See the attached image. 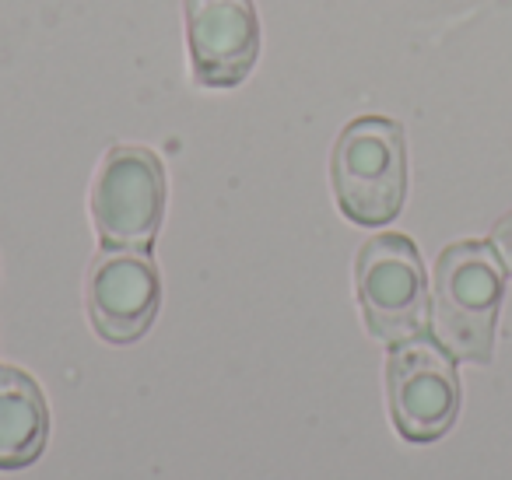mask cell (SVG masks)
<instances>
[{
  "label": "cell",
  "instance_id": "obj_1",
  "mask_svg": "<svg viewBox=\"0 0 512 480\" xmlns=\"http://www.w3.org/2000/svg\"><path fill=\"white\" fill-rule=\"evenodd\" d=\"M505 270L488 242H453L435 263L432 330L460 361H491Z\"/></svg>",
  "mask_w": 512,
  "mask_h": 480
},
{
  "label": "cell",
  "instance_id": "obj_2",
  "mask_svg": "<svg viewBox=\"0 0 512 480\" xmlns=\"http://www.w3.org/2000/svg\"><path fill=\"white\" fill-rule=\"evenodd\" d=\"M334 193L355 225H386L407 193V151L400 123L362 116L348 123L334 148Z\"/></svg>",
  "mask_w": 512,
  "mask_h": 480
},
{
  "label": "cell",
  "instance_id": "obj_3",
  "mask_svg": "<svg viewBox=\"0 0 512 480\" xmlns=\"http://www.w3.org/2000/svg\"><path fill=\"white\" fill-rule=\"evenodd\" d=\"M355 284L372 337L386 344L418 337L428 316V284L421 256L407 235L386 232L365 242Z\"/></svg>",
  "mask_w": 512,
  "mask_h": 480
},
{
  "label": "cell",
  "instance_id": "obj_4",
  "mask_svg": "<svg viewBox=\"0 0 512 480\" xmlns=\"http://www.w3.org/2000/svg\"><path fill=\"white\" fill-rule=\"evenodd\" d=\"M165 214V169L148 148L123 144L102 158L92 183V221L102 246L148 249Z\"/></svg>",
  "mask_w": 512,
  "mask_h": 480
},
{
  "label": "cell",
  "instance_id": "obj_5",
  "mask_svg": "<svg viewBox=\"0 0 512 480\" xmlns=\"http://www.w3.org/2000/svg\"><path fill=\"white\" fill-rule=\"evenodd\" d=\"M386 396L397 431L407 442H435L456 421L460 379L453 354L439 340L411 337L393 347L386 361Z\"/></svg>",
  "mask_w": 512,
  "mask_h": 480
},
{
  "label": "cell",
  "instance_id": "obj_6",
  "mask_svg": "<svg viewBox=\"0 0 512 480\" xmlns=\"http://www.w3.org/2000/svg\"><path fill=\"white\" fill-rule=\"evenodd\" d=\"M162 302L155 260L148 249L106 246L88 277L92 326L109 344H134L148 333Z\"/></svg>",
  "mask_w": 512,
  "mask_h": 480
},
{
  "label": "cell",
  "instance_id": "obj_7",
  "mask_svg": "<svg viewBox=\"0 0 512 480\" xmlns=\"http://www.w3.org/2000/svg\"><path fill=\"white\" fill-rule=\"evenodd\" d=\"M186 46L200 85H239L260 53L253 0H186Z\"/></svg>",
  "mask_w": 512,
  "mask_h": 480
},
{
  "label": "cell",
  "instance_id": "obj_8",
  "mask_svg": "<svg viewBox=\"0 0 512 480\" xmlns=\"http://www.w3.org/2000/svg\"><path fill=\"white\" fill-rule=\"evenodd\" d=\"M50 435V410L29 372L0 365V470L36 463Z\"/></svg>",
  "mask_w": 512,
  "mask_h": 480
},
{
  "label": "cell",
  "instance_id": "obj_9",
  "mask_svg": "<svg viewBox=\"0 0 512 480\" xmlns=\"http://www.w3.org/2000/svg\"><path fill=\"white\" fill-rule=\"evenodd\" d=\"M491 242H495V253L502 256V263L512 270V211L495 225V239Z\"/></svg>",
  "mask_w": 512,
  "mask_h": 480
}]
</instances>
